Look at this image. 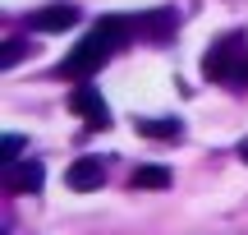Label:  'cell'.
<instances>
[{"instance_id":"5","label":"cell","mask_w":248,"mask_h":235,"mask_svg":"<svg viewBox=\"0 0 248 235\" xmlns=\"http://www.w3.org/2000/svg\"><path fill=\"white\" fill-rule=\"evenodd\" d=\"M74 23H78V5H64V0L28 14V28H32V33H64V28H74Z\"/></svg>"},{"instance_id":"3","label":"cell","mask_w":248,"mask_h":235,"mask_svg":"<svg viewBox=\"0 0 248 235\" xmlns=\"http://www.w3.org/2000/svg\"><path fill=\"white\" fill-rule=\"evenodd\" d=\"M69 111H78L88 129H110V106H106V97H101L92 83H78V88L69 92Z\"/></svg>"},{"instance_id":"10","label":"cell","mask_w":248,"mask_h":235,"mask_svg":"<svg viewBox=\"0 0 248 235\" xmlns=\"http://www.w3.org/2000/svg\"><path fill=\"white\" fill-rule=\"evenodd\" d=\"M23 51H32V46H23V42H9V46H5V55H0V60H5V69H9V65H14Z\"/></svg>"},{"instance_id":"11","label":"cell","mask_w":248,"mask_h":235,"mask_svg":"<svg viewBox=\"0 0 248 235\" xmlns=\"http://www.w3.org/2000/svg\"><path fill=\"white\" fill-rule=\"evenodd\" d=\"M239 83H248V60H244V74H239Z\"/></svg>"},{"instance_id":"6","label":"cell","mask_w":248,"mask_h":235,"mask_svg":"<svg viewBox=\"0 0 248 235\" xmlns=\"http://www.w3.org/2000/svg\"><path fill=\"white\" fill-rule=\"evenodd\" d=\"M5 189L9 194H37L42 189V162H9L5 166Z\"/></svg>"},{"instance_id":"9","label":"cell","mask_w":248,"mask_h":235,"mask_svg":"<svg viewBox=\"0 0 248 235\" xmlns=\"http://www.w3.org/2000/svg\"><path fill=\"white\" fill-rule=\"evenodd\" d=\"M18 152H23V138H18V134H5V166L18 162Z\"/></svg>"},{"instance_id":"8","label":"cell","mask_w":248,"mask_h":235,"mask_svg":"<svg viewBox=\"0 0 248 235\" xmlns=\"http://www.w3.org/2000/svg\"><path fill=\"white\" fill-rule=\"evenodd\" d=\"M133 129H138L142 138H179L184 134L179 120H133Z\"/></svg>"},{"instance_id":"7","label":"cell","mask_w":248,"mask_h":235,"mask_svg":"<svg viewBox=\"0 0 248 235\" xmlns=\"http://www.w3.org/2000/svg\"><path fill=\"white\" fill-rule=\"evenodd\" d=\"M129 185H133V189H166L170 171H166V166H138V171L129 175Z\"/></svg>"},{"instance_id":"4","label":"cell","mask_w":248,"mask_h":235,"mask_svg":"<svg viewBox=\"0 0 248 235\" xmlns=\"http://www.w3.org/2000/svg\"><path fill=\"white\" fill-rule=\"evenodd\" d=\"M64 185H69L74 194H92L106 185V162L101 157H78V162L64 171Z\"/></svg>"},{"instance_id":"2","label":"cell","mask_w":248,"mask_h":235,"mask_svg":"<svg viewBox=\"0 0 248 235\" xmlns=\"http://www.w3.org/2000/svg\"><path fill=\"white\" fill-rule=\"evenodd\" d=\"M244 60H248V37L244 33H225L216 46H207L202 74H207V79H216V83H239Z\"/></svg>"},{"instance_id":"1","label":"cell","mask_w":248,"mask_h":235,"mask_svg":"<svg viewBox=\"0 0 248 235\" xmlns=\"http://www.w3.org/2000/svg\"><path fill=\"white\" fill-rule=\"evenodd\" d=\"M133 33H138V18H133V14H106V18H97L92 33L55 65V74H60V79H74V83H88Z\"/></svg>"}]
</instances>
